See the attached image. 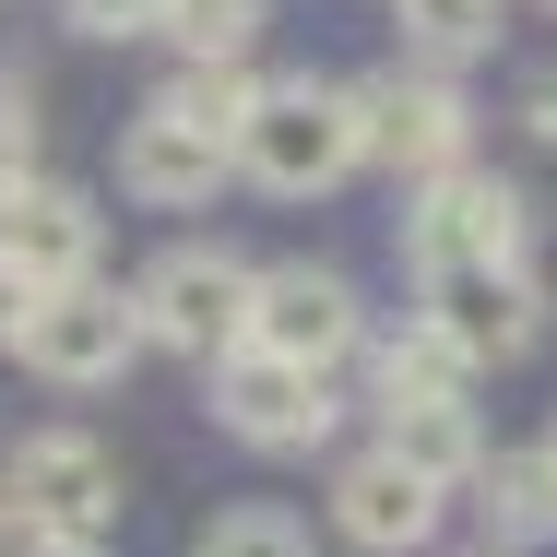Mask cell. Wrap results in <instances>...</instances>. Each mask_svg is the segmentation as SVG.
Here are the masks:
<instances>
[{
  "label": "cell",
  "instance_id": "cell-25",
  "mask_svg": "<svg viewBox=\"0 0 557 557\" xmlns=\"http://www.w3.org/2000/svg\"><path fill=\"white\" fill-rule=\"evenodd\" d=\"M0 522H12V510H0Z\"/></svg>",
  "mask_w": 557,
  "mask_h": 557
},
{
  "label": "cell",
  "instance_id": "cell-1",
  "mask_svg": "<svg viewBox=\"0 0 557 557\" xmlns=\"http://www.w3.org/2000/svg\"><path fill=\"white\" fill-rule=\"evenodd\" d=\"M0 510L36 534V546H108L119 534V462L84 428H24L0 450Z\"/></svg>",
  "mask_w": 557,
  "mask_h": 557
},
{
  "label": "cell",
  "instance_id": "cell-14",
  "mask_svg": "<svg viewBox=\"0 0 557 557\" xmlns=\"http://www.w3.org/2000/svg\"><path fill=\"white\" fill-rule=\"evenodd\" d=\"M380 450L404 462V474H428V486H474V462H486V428H474V404H380Z\"/></svg>",
  "mask_w": 557,
  "mask_h": 557
},
{
  "label": "cell",
  "instance_id": "cell-28",
  "mask_svg": "<svg viewBox=\"0 0 557 557\" xmlns=\"http://www.w3.org/2000/svg\"><path fill=\"white\" fill-rule=\"evenodd\" d=\"M546 450H557V440H546Z\"/></svg>",
  "mask_w": 557,
  "mask_h": 557
},
{
  "label": "cell",
  "instance_id": "cell-6",
  "mask_svg": "<svg viewBox=\"0 0 557 557\" xmlns=\"http://www.w3.org/2000/svg\"><path fill=\"white\" fill-rule=\"evenodd\" d=\"M249 356H285V368H309V380H333L344 356L368 344V309H356V285H344L333 261H273V273H249Z\"/></svg>",
  "mask_w": 557,
  "mask_h": 557
},
{
  "label": "cell",
  "instance_id": "cell-19",
  "mask_svg": "<svg viewBox=\"0 0 557 557\" xmlns=\"http://www.w3.org/2000/svg\"><path fill=\"white\" fill-rule=\"evenodd\" d=\"M190 557H321V546H309V522H297V510L249 498V510H225V522H202V546H190Z\"/></svg>",
  "mask_w": 557,
  "mask_h": 557
},
{
  "label": "cell",
  "instance_id": "cell-17",
  "mask_svg": "<svg viewBox=\"0 0 557 557\" xmlns=\"http://www.w3.org/2000/svg\"><path fill=\"white\" fill-rule=\"evenodd\" d=\"M261 24H273V0H166V24H154V36H178V60L237 72V60L261 48Z\"/></svg>",
  "mask_w": 557,
  "mask_h": 557
},
{
  "label": "cell",
  "instance_id": "cell-18",
  "mask_svg": "<svg viewBox=\"0 0 557 557\" xmlns=\"http://www.w3.org/2000/svg\"><path fill=\"white\" fill-rule=\"evenodd\" d=\"M462 392H474V368H462L428 321H404V333L380 344V404H462Z\"/></svg>",
  "mask_w": 557,
  "mask_h": 557
},
{
  "label": "cell",
  "instance_id": "cell-5",
  "mask_svg": "<svg viewBox=\"0 0 557 557\" xmlns=\"http://www.w3.org/2000/svg\"><path fill=\"white\" fill-rule=\"evenodd\" d=\"M522 237H534V202H522L498 166H450L440 190H416V214H404V261H416V285H428V273L522 261Z\"/></svg>",
  "mask_w": 557,
  "mask_h": 557
},
{
  "label": "cell",
  "instance_id": "cell-16",
  "mask_svg": "<svg viewBox=\"0 0 557 557\" xmlns=\"http://www.w3.org/2000/svg\"><path fill=\"white\" fill-rule=\"evenodd\" d=\"M404 12V60L416 72H462V60H486V36H498V0H392Z\"/></svg>",
  "mask_w": 557,
  "mask_h": 557
},
{
  "label": "cell",
  "instance_id": "cell-9",
  "mask_svg": "<svg viewBox=\"0 0 557 557\" xmlns=\"http://www.w3.org/2000/svg\"><path fill=\"white\" fill-rule=\"evenodd\" d=\"M214 380V428L237 450H321L344 428V404H333V380H309V368H285V356H214L202 368Z\"/></svg>",
  "mask_w": 557,
  "mask_h": 557
},
{
  "label": "cell",
  "instance_id": "cell-2",
  "mask_svg": "<svg viewBox=\"0 0 557 557\" xmlns=\"http://www.w3.org/2000/svg\"><path fill=\"white\" fill-rule=\"evenodd\" d=\"M344 96H356V166H392L404 190H440L450 166H474V108H462V84L392 60V72H368V84H344Z\"/></svg>",
  "mask_w": 557,
  "mask_h": 557
},
{
  "label": "cell",
  "instance_id": "cell-27",
  "mask_svg": "<svg viewBox=\"0 0 557 557\" xmlns=\"http://www.w3.org/2000/svg\"><path fill=\"white\" fill-rule=\"evenodd\" d=\"M486 557H498V546H486Z\"/></svg>",
  "mask_w": 557,
  "mask_h": 557
},
{
  "label": "cell",
  "instance_id": "cell-10",
  "mask_svg": "<svg viewBox=\"0 0 557 557\" xmlns=\"http://www.w3.org/2000/svg\"><path fill=\"white\" fill-rule=\"evenodd\" d=\"M440 522H450V498L428 486V474H404L392 450H356V462L333 474V534L356 557H428Z\"/></svg>",
  "mask_w": 557,
  "mask_h": 557
},
{
  "label": "cell",
  "instance_id": "cell-21",
  "mask_svg": "<svg viewBox=\"0 0 557 557\" xmlns=\"http://www.w3.org/2000/svg\"><path fill=\"white\" fill-rule=\"evenodd\" d=\"M24 178H36V108H24V96H0V202H12Z\"/></svg>",
  "mask_w": 557,
  "mask_h": 557
},
{
  "label": "cell",
  "instance_id": "cell-12",
  "mask_svg": "<svg viewBox=\"0 0 557 557\" xmlns=\"http://www.w3.org/2000/svg\"><path fill=\"white\" fill-rule=\"evenodd\" d=\"M225 143H202V131H178L166 108H143L131 131H119V190L131 202H154V214H190V202H214L225 190Z\"/></svg>",
  "mask_w": 557,
  "mask_h": 557
},
{
  "label": "cell",
  "instance_id": "cell-3",
  "mask_svg": "<svg viewBox=\"0 0 557 557\" xmlns=\"http://www.w3.org/2000/svg\"><path fill=\"white\" fill-rule=\"evenodd\" d=\"M131 321H143V344L214 368V356H237V333H249V261H237L225 237H178V249H154L143 285H131Z\"/></svg>",
  "mask_w": 557,
  "mask_h": 557
},
{
  "label": "cell",
  "instance_id": "cell-13",
  "mask_svg": "<svg viewBox=\"0 0 557 557\" xmlns=\"http://www.w3.org/2000/svg\"><path fill=\"white\" fill-rule=\"evenodd\" d=\"M474 510H486V546H498V557L546 546V534H557V450L546 440L486 450V462H474Z\"/></svg>",
  "mask_w": 557,
  "mask_h": 557
},
{
  "label": "cell",
  "instance_id": "cell-24",
  "mask_svg": "<svg viewBox=\"0 0 557 557\" xmlns=\"http://www.w3.org/2000/svg\"><path fill=\"white\" fill-rule=\"evenodd\" d=\"M24 557H108V546H24Z\"/></svg>",
  "mask_w": 557,
  "mask_h": 557
},
{
  "label": "cell",
  "instance_id": "cell-11",
  "mask_svg": "<svg viewBox=\"0 0 557 557\" xmlns=\"http://www.w3.org/2000/svg\"><path fill=\"white\" fill-rule=\"evenodd\" d=\"M96 249H108V214L72 190V178H24L0 202V261L48 297V285H96Z\"/></svg>",
  "mask_w": 557,
  "mask_h": 557
},
{
  "label": "cell",
  "instance_id": "cell-4",
  "mask_svg": "<svg viewBox=\"0 0 557 557\" xmlns=\"http://www.w3.org/2000/svg\"><path fill=\"white\" fill-rule=\"evenodd\" d=\"M237 166L273 190V202H309V190H333V178H356V96L344 84H261V108H249V131H237Z\"/></svg>",
  "mask_w": 557,
  "mask_h": 557
},
{
  "label": "cell",
  "instance_id": "cell-22",
  "mask_svg": "<svg viewBox=\"0 0 557 557\" xmlns=\"http://www.w3.org/2000/svg\"><path fill=\"white\" fill-rule=\"evenodd\" d=\"M522 131H534V143H557V72H534V84H522Z\"/></svg>",
  "mask_w": 557,
  "mask_h": 557
},
{
  "label": "cell",
  "instance_id": "cell-26",
  "mask_svg": "<svg viewBox=\"0 0 557 557\" xmlns=\"http://www.w3.org/2000/svg\"><path fill=\"white\" fill-rule=\"evenodd\" d=\"M546 12H557V0H546Z\"/></svg>",
  "mask_w": 557,
  "mask_h": 557
},
{
  "label": "cell",
  "instance_id": "cell-23",
  "mask_svg": "<svg viewBox=\"0 0 557 557\" xmlns=\"http://www.w3.org/2000/svg\"><path fill=\"white\" fill-rule=\"evenodd\" d=\"M24 309H36V285H24V273L0 261V356H12V333H24Z\"/></svg>",
  "mask_w": 557,
  "mask_h": 557
},
{
  "label": "cell",
  "instance_id": "cell-7",
  "mask_svg": "<svg viewBox=\"0 0 557 557\" xmlns=\"http://www.w3.org/2000/svg\"><path fill=\"white\" fill-rule=\"evenodd\" d=\"M12 356H24L36 380H60V392H108L119 368L143 356V321H131L119 285H48V297L24 309Z\"/></svg>",
  "mask_w": 557,
  "mask_h": 557
},
{
  "label": "cell",
  "instance_id": "cell-20",
  "mask_svg": "<svg viewBox=\"0 0 557 557\" xmlns=\"http://www.w3.org/2000/svg\"><path fill=\"white\" fill-rule=\"evenodd\" d=\"M72 12V36H154L166 24V0H60Z\"/></svg>",
  "mask_w": 557,
  "mask_h": 557
},
{
  "label": "cell",
  "instance_id": "cell-15",
  "mask_svg": "<svg viewBox=\"0 0 557 557\" xmlns=\"http://www.w3.org/2000/svg\"><path fill=\"white\" fill-rule=\"evenodd\" d=\"M154 108L178 119V131H202V143H225V154H237V131H249V108H261V84H249V60H237V72L178 60V72L154 84Z\"/></svg>",
  "mask_w": 557,
  "mask_h": 557
},
{
  "label": "cell",
  "instance_id": "cell-8",
  "mask_svg": "<svg viewBox=\"0 0 557 557\" xmlns=\"http://www.w3.org/2000/svg\"><path fill=\"white\" fill-rule=\"evenodd\" d=\"M428 333L462 356V368H522L546 344V285L522 261H486V273H428Z\"/></svg>",
  "mask_w": 557,
  "mask_h": 557
}]
</instances>
